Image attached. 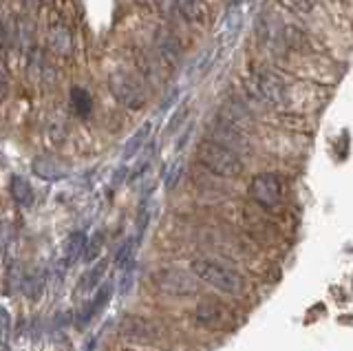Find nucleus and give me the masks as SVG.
I'll return each mask as SVG.
<instances>
[{"label": "nucleus", "instance_id": "nucleus-1", "mask_svg": "<svg viewBox=\"0 0 353 351\" xmlns=\"http://www.w3.org/2000/svg\"><path fill=\"white\" fill-rule=\"evenodd\" d=\"M196 159L203 168L219 174V177H239L243 170V161L239 152L230 146L219 144L214 139H205L196 148Z\"/></svg>", "mask_w": 353, "mask_h": 351}, {"label": "nucleus", "instance_id": "nucleus-2", "mask_svg": "<svg viewBox=\"0 0 353 351\" xmlns=\"http://www.w3.org/2000/svg\"><path fill=\"white\" fill-rule=\"evenodd\" d=\"M192 274L196 279H201L205 283H210L212 288L228 292V294H239L243 290V281L236 272H232L223 265H219L214 261H192Z\"/></svg>", "mask_w": 353, "mask_h": 351}, {"label": "nucleus", "instance_id": "nucleus-3", "mask_svg": "<svg viewBox=\"0 0 353 351\" xmlns=\"http://www.w3.org/2000/svg\"><path fill=\"white\" fill-rule=\"evenodd\" d=\"M108 86L115 100L124 108H128V111H137V108L146 104V91H143L141 82L135 75H130L126 71H117L108 78Z\"/></svg>", "mask_w": 353, "mask_h": 351}, {"label": "nucleus", "instance_id": "nucleus-4", "mask_svg": "<svg viewBox=\"0 0 353 351\" xmlns=\"http://www.w3.org/2000/svg\"><path fill=\"white\" fill-rule=\"evenodd\" d=\"M252 86L263 102L272 106H283L287 100V86L276 73L268 69H256L252 73Z\"/></svg>", "mask_w": 353, "mask_h": 351}, {"label": "nucleus", "instance_id": "nucleus-5", "mask_svg": "<svg viewBox=\"0 0 353 351\" xmlns=\"http://www.w3.org/2000/svg\"><path fill=\"white\" fill-rule=\"evenodd\" d=\"M250 197L263 208H276L281 203L283 185L274 172H259L250 181Z\"/></svg>", "mask_w": 353, "mask_h": 351}, {"label": "nucleus", "instance_id": "nucleus-6", "mask_svg": "<svg viewBox=\"0 0 353 351\" xmlns=\"http://www.w3.org/2000/svg\"><path fill=\"white\" fill-rule=\"evenodd\" d=\"M154 285L170 296H188L196 292V279L192 274H188L183 270L176 268H165L154 274Z\"/></svg>", "mask_w": 353, "mask_h": 351}, {"label": "nucleus", "instance_id": "nucleus-7", "mask_svg": "<svg viewBox=\"0 0 353 351\" xmlns=\"http://www.w3.org/2000/svg\"><path fill=\"white\" fill-rule=\"evenodd\" d=\"M121 334L135 340H150L159 334V329L154 327L146 318H137V316H128L121 321Z\"/></svg>", "mask_w": 353, "mask_h": 351}, {"label": "nucleus", "instance_id": "nucleus-8", "mask_svg": "<svg viewBox=\"0 0 353 351\" xmlns=\"http://www.w3.org/2000/svg\"><path fill=\"white\" fill-rule=\"evenodd\" d=\"M179 16L192 25H208L210 20V9L205 0H174Z\"/></svg>", "mask_w": 353, "mask_h": 351}, {"label": "nucleus", "instance_id": "nucleus-9", "mask_svg": "<svg viewBox=\"0 0 353 351\" xmlns=\"http://www.w3.org/2000/svg\"><path fill=\"white\" fill-rule=\"evenodd\" d=\"M49 47H51V51L55 53V56H60V58L69 56L71 49H73V40H71L69 29H66L64 25H60V23L51 25V29H49Z\"/></svg>", "mask_w": 353, "mask_h": 351}, {"label": "nucleus", "instance_id": "nucleus-10", "mask_svg": "<svg viewBox=\"0 0 353 351\" xmlns=\"http://www.w3.org/2000/svg\"><path fill=\"white\" fill-rule=\"evenodd\" d=\"M176 40H179V38H176L172 31H168V29L157 31V49H159V56L165 62H170V64H174L176 60H179V53H181L179 42H176Z\"/></svg>", "mask_w": 353, "mask_h": 351}, {"label": "nucleus", "instance_id": "nucleus-11", "mask_svg": "<svg viewBox=\"0 0 353 351\" xmlns=\"http://www.w3.org/2000/svg\"><path fill=\"white\" fill-rule=\"evenodd\" d=\"M69 104L77 117H88L93 111V97L82 86H73L69 91Z\"/></svg>", "mask_w": 353, "mask_h": 351}, {"label": "nucleus", "instance_id": "nucleus-12", "mask_svg": "<svg viewBox=\"0 0 353 351\" xmlns=\"http://www.w3.org/2000/svg\"><path fill=\"white\" fill-rule=\"evenodd\" d=\"M33 172H36L38 177L49 179V181H58L64 177V170L60 168V163L53 161L51 157H38L33 161Z\"/></svg>", "mask_w": 353, "mask_h": 351}, {"label": "nucleus", "instance_id": "nucleus-13", "mask_svg": "<svg viewBox=\"0 0 353 351\" xmlns=\"http://www.w3.org/2000/svg\"><path fill=\"white\" fill-rule=\"evenodd\" d=\"M11 197H14L18 205H29L33 201V190L22 177H14L11 179Z\"/></svg>", "mask_w": 353, "mask_h": 351}, {"label": "nucleus", "instance_id": "nucleus-14", "mask_svg": "<svg viewBox=\"0 0 353 351\" xmlns=\"http://www.w3.org/2000/svg\"><path fill=\"white\" fill-rule=\"evenodd\" d=\"M110 292H113V285H104L102 290L97 292V296L93 299V303L86 307V312L82 314V318H80V323H86V321H91L93 318V314H97L102 307L110 301Z\"/></svg>", "mask_w": 353, "mask_h": 351}, {"label": "nucleus", "instance_id": "nucleus-15", "mask_svg": "<svg viewBox=\"0 0 353 351\" xmlns=\"http://www.w3.org/2000/svg\"><path fill=\"white\" fill-rule=\"evenodd\" d=\"M106 272V261H99L97 265L91 270V272H86L84 277H82V281H80V285H77V292L80 294H86V292H91L95 285L102 281V274Z\"/></svg>", "mask_w": 353, "mask_h": 351}, {"label": "nucleus", "instance_id": "nucleus-16", "mask_svg": "<svg viewBox=\"0 0 353 351\" xmlns=\"http://www.w3.org/2000/svg\"><path fill=\"white\" fill-rule=\"evenodd\" d=\"M86 234L84 232H73L71 239H69V243H66V263H73L77 261L82 254H84V250H86Z\"/></svg>", "mask_w": 353, "mask_h": 351}, {"label": "nucleus", "instance_id": "nucleus-17", "mask_svg": "<svg viewBox=\"0 0 353 351\" xmlns=\"http://www.w3.org/2000/svg\"><path fill=\"white\" fill-rule=\"evenodd\" d=\"M135 245H137L135 239H126L124 241V245L119 248L117 257H115L119 268H126V265H130V263H132V257H135Z\"/></svg>", "mask_w": 353, "mask_h": 351}, {"label": "nucleus", "instance_id": "nucleus-18", "mask_svg": "<svg viewBox=\"0 0 353 351\" xmlns=\"http://www.w3.org/2000/svg\"><path fill=\"white\" fill-rule=\"evenodd\" d=\"M148 133H150V126L146 124V126H143V128L139 130V133H137V135H135V137H132V139L128 141V144H126V150H124V157H132V155H135V152L139 150V146L143 144V141H146Z\"/></svg>", "mask_w": 353, "mask_h": 351}, {"label": "nucleus", "instance_id": "nucleus-19", "mask_svg": "<svg viewBox=\"0 0 353 351\" xmlns=\"http://www.w3.org/2000/svg\"><path fill=\"white\" fill-rule=\"evenodd\" d=\"M99 250H102V232H97L91 241L86 243V250H84V254H82V259L86 261V263H91L97 254H99Z\"/></svg>", "mask_w": 353, "mask_h": 351}, {"label": "nucleus", "instance_id": "nucleus-20", "mask_svg": "<svg viewBox=\"0 0 353 351\" xmlns=\"http://www.w3.org/2000/svg\"><path fill=\"white\" fill-rule=\"evenodd\" d=\"M132 281H135V263H130V265H126V268H124V277H121L119 292H121V294H128V292H130Z\"/></svg>", "mask_w": 353, "mask_h": 351}, {"label": "nucleus", "instance_id": "nucleus-21", "mask_svg": "<svg viewBox=\"0 0 353 351\" xmlns=\"http://www.w3.org/2000/svg\"><path fill=\"white\" fill-rule=\"evenodd\" d=\"M287 5H290L298 14H307V12H312V9H314L316 0H287Z\"/></svg>", "mask_w": 353, "mask_h": 351}, {"label": "nucleus", "instance_id": "nucleus-22", "mask_svg": "<svg viewBox=\"0 0 353 351\" xmlns=\"http://www.w3.org/2000/svg\"><path fill=\"white\" fill-rule=\"evenodd\" d=\"M3 336H5V351H7V340H9V314L3 312Z\"/></svg>", "mask_w": 353, "mask_h": 351}]
</instances>
